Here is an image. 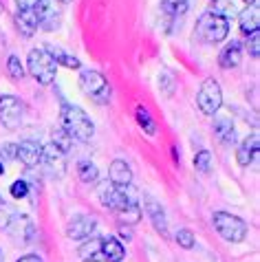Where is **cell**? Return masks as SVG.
Returning a JSON list of instances; mask_svg holds the SVG:
<instances>
[{
	"instance_id": "6da1fadb",
	"label": "cell",
	"mask_w": 260,
	"mask_h": 262,
	"mask_svg": "<svg viewBox=\"0 0 260 262\" xmlns=\"http://www.w3.org/2000/svg\"><path fill=\"white\" fill-rule=\"evenodd\" d=\"M60 121H62V130L71 137V139L86 143V141L93 139V135H95V123L91 121V117L79 106L62 104Z\"/></svg>"
},
{
	"instance_id": "7a4b0ae2",
	"label": "cell",
	"mask_w": 260,
	"mask_h": 262,
	"mask_svg": "<svg viewBox=\"0 0 260 262\" xmlns=\"http://www.w3.org/2000/svg\"><path fill=\"white\" fill-rule=\"evenodd\" d=\"M197 33L207 45H219V42H223L229 35V20L223 13L205 11L197 23Z\"/></svg>"
},
{
	"instance_id": "3957f363",
	"label": "cell",
	"mask_w": 260,
	"mask_h": 262,
	"mask_svg": "<svg viewBox=\"0 0 260 262\" xmlns=\"http://www.w3.org/2000/svg\"><path fill=\"white\" fill-rule=\"evenodd\" d=\"M27 73L38 84L49 86V84H53V79H55L57 64L45 49H31L27 55Z\"/></svg>"
},
{
	"instance_id": "277c9868",
	"label": "cell",
	"mask_w": 260,
	"mask_h": 262,
	"mask_svg": "<svg viewBox=\"0 0 260 262\" xmlns=\"http://www.w3.org/2000/svg\"><path fill=\"white\" fill-rule=\"evenodd\" d=\"M79 89L95 101V104H108L111 95H113L108 79L99 71H93V69H86L79 73Z\"/></svg>"
},
{
	"instance_id": "5b68a950",
	"label": "cell",
	"mask_w": 260,
	"mask_h": 262,
	"mask_svg": "<svg viewBox=\"0 0 260 262\" xmlns=\"http://www.w3.org/2000/svg\"><path fill=\"white\" fill-rule=\"evenodd\" d=\"M212 223H214V229L221 234V238H225L227 243H243L247 238V231H249L247 223L229 212H214Z\"/></svg>"
},
{
	"instance_id": "8992f818",
	"label": "cell",
	"mask_w": 260,
	"mask_h": 262,
	"mask_svg": "<svg viewBox=\"0 0 260 262\" xmlns=\"http://www.w3.org/2000/svg\"><path fill=\"white\" fill-rule=\"evenodd\" d=\"M197 106L199 111L207 115V117H212L221 111L223 106V91H221V84L216 82V79L207 77L203 79V84H201V89L197 93Z\"/></svg>"
},
{
	"instance_id": "52a82bcc",
	"label": "cell",
	"mask_w": 260,
	"mask_h": 262,
	"mask_svg": "<svg viewBox=\"0 0 260 262\" xmlns=\"http://www.w3.org/2000/svg\"><path fill=\"white\" fill-rule=\"evenodd\" d=\"M25 119V104L13 95L0 97V123L7 130H18Z\"/></svg>"
},
{
	"instance_id": "ba28073f",
	"label": "cell",
	"mask_w": 260,
	"mask_h": 262,
	"mask_svg": "<svg viewBox=\"0 0 260 262\" xmlns=\"http://www.w3.org/2000/svg\"><path fill=\"white\" fill-rule=\"evenodd\" d=\"M97 194H99V201H102V205H104L106 209H111V212H115L117 216H119L121 212H124V209L130 205V203H135L133 199H128L124 190H119V187L111 185L108 181H106V183L99 185Z\"/></svg>"
},
{
	"instance_id": "9c48e42d",
	"label": "cell",
	"mask_w": 260,
	"mask_h": 262,
	"mask_svg": "<svg viewBox=\"0 0 260 262\" xmlns=\"http://www.w3.org/2000/svg\"><path fill=\"white\" fill-rule=\"evenodd\" d=\"M40 163L47 167L49 172L53 174V177L57 179H62L64 174H67V152H62L57 145L53 143H49L42 148V159H40Z\"/></svg>"
},
{
	"instance_id": "30bf717a",
	"label": "cell",
	"mask_w": 260,
	"mask_h": 262,
	"mask_svg": "<svg viewBox=\"0 0 260 262\" xmlns=\"http://www.w3.org/2000/svg\"><path fill=\"white\" fill-rule=\"evenodd\" d=\"M33 9H35V16H38V25L45 29V31H53V29L60 27L62 18L51 0H38V5H35Z\"/></svg>"
},
{
	"instance_id": "8fae6325",
	"label": "cell",
	"mask_w": 260,
	"mask_h": 262,
	"mask_svg": "<svg viewBox=\"0 0 260 262\" xmlns=\"http://www.w3.org/2000/svg\"><path fill=\"white\" fill-rule=\"evenodd\" d=\"M95 227H97V221L93 216H75L67 225V236L71 240H86L93 236Z\"/></svg>"
},
{
	"instance_id": "7c38bea8",
	"label": "cell",
	"mask_w": 260,
	"mask_h": 262,
	"mask_svg": "<svg viewBox=\"0 0 260 262\" xmlns=\"http://www.w3.org/2000/svg\"><path fill=\"white\" fill-rule=\"evenodd\" d=\"M5 231H9V234L13 238H18V240H23V243H31L33 236H35V227H33V221L29 218L27 214H18L11 218V223H9V227H7Z\"/></svg>"
},
{
	"instance_id": "4fadbf2b",
	"label": "cell",
	"mask_w": 260,
	"mask_h": 262,
	"mask_svg": "<svg viewBox=\"0 0 260 262\" xmlns=\"http://www.w3.org/2000/svg\"><path fill=\"white\" fill-rule=\"evenodd\" d=\"M108 181H111V185L119 187V190H128V185L133 183V170H130V165L126 161H121V159H115L108 167Z\"/></svg>"
},
{
	"instance_id": "5bb4252c",
	"label": "cell",
	"mask_w": 260,
	"mask_h": 262,
	"mask_svg": "<svg viewBox=\"0 0 260 262\" xmlns=\"http://www.w3.org/2000/svg\"><path fill=\"white\" fill-rule=\"evenodd\" d=\"M214 117V135L216 139L225 145H232L236 141V128H234V121L229 115H212Z\"/></svg>"
},
{
	"instance_id": "9a60e30c",
	"label": "cell",
	"mask_w": 260,
	"mask_h": 262,
	"mask_svg": "<svg viewBox=\"0 0 260 262\" xmlns=\"http://www.w3.org/2000/svg\"><path fill=\"white\" fill-rule=\"evenodd\" d=\"M99 260H106V262H121L126 258V249L124 245L119 243L117 238H102V245H99V253H97Z\"/></svg>"
},
{
	"instance_id": "2e32d148",
	"label": "cell",
	"mask_w": 260,
	"mask_h": 262,
	"mask_svg": "<svg viewBox=\"0 0 260 262\" xmlns=\"http://www.w3.org/2000/svg\"><path fill=\"white\" fill-rule=\"evenodd\" d=\"M238 27H241V31L245 35L258 31V27H260V7H258V3L247 5L241 13H238Z\"/></svg>"
},
{
	"instance_id": "e0dca14e",
	"label": "cell",
	"mask_w": 260,
	"mask_h": 262,
	"mask_svg": "<svg viewBox=\"0 0 260 262\" xmlns=\"http://www.w3.org/2000/svg\"><path fill=\"white\" fill-rule=\"evenodd\" d=\"M18 159L23 161L27 167H35L40 165V159H42V145L38 141H31L27 139L23 143H18Z\"/></svg>"
},
{
	"instance_id": "ac0fdd59",
	"label": "cell",
	"mask_w": 260,
	"mask_h": 262,
	"mask_svg": "<svg viewBox=\"0 0 260 262\" xmlns=\"http://www.w3.org/2000/svg\"><path fill=\"white\" fill-rule=\"evenodd\" d=\"M258 145H260V139H258V135H249L247 139H245L241 143V148L236 150V161L238 165H243V167H247L254 159L258 157Z\"/></svg>"
},
{
	"instance_id": "d6986e66",
	"label": "cell",
	"mask_w": 260,
	"mask_h": 262,
	"mask_svg": "<svg viewBox=\"0 0 260 262\" xmlns=\"http://www.w3.org/2000/svg\"><path fill=\"white\" fill-rule=\"evenodd\" d=\"M241 60H243V49H241V45H238V42H232V45H227L225 49L221 51V55H219V67L225 69V71H229V69H236L238 64H241Z\"/></svg>"
},
{
	"instance_id": "ffe728a7",
	"label": "cell",
	"mask_w": 260,
	"mask_h": 262,
	"mask_svg": "<svg viewBox=\"0 0 260 262\" xmlns=\"http://www.w3.org/2000/svg\"><path fill=\"white\" fill-rule=\"evenodd\" d=\"M16 23H18V29L23 31V35H33L38 31V16H35V9H18L16 13Z\"/></svg>"
},
{
	"instance_id": "44dd1931",
	"label": "cell",
	"mask_w": 260,
	"mask_h": 262,
	"mask_svg": "<svg viewBox=\"0 0 260 262\" xmlns=\"http://www.w3.org/2000/svg\"><path fill=\"white\" fill-rule=\"evenodd\" d=\"M146 212L150 216V221H153L155 229L159 231L161 236H168V221H165V212L161 209V205H159L157 201H148L146 203Z\"/></svg>"
},
{
	"instance_id": "7402d4cb",
	"label": "cell",
	"mask_w": 260,
	"mask_h": 262,
	"mask_svg": "<svg viewBox=\"0 0 260 262\" xmlns=\"http://www.w3.org/2000/svg\"><path fill=\"white\" fill-rule=\"evenodd\" d=\"M45 51L53 57L55 64H62V67H67V69H79L82 67V62H79L75 55H69L67 51H62L60 47H55V45H47Z\"/></svg>"
},
{
	"instance_id": "603a6c76",
	"label": "cell",
	"mask_w": 260,
	"mask_h": 262,
	"mask_svg": "<svg viewBox=\"0 0 260 262\" xmlns=\"http://www.w3.org/2000/svg\"><path fill=\"white\" fill-rule=\"evenodd\" d=\"M77 177L82 183L93 185V183H97V179H99V170L93 161H79L77 163Z\"/></svg>"
},
{
	"instance_id": "cb8c5ba5",
	"label": "cell",
	"mask_w": 260,
	"mask_h": 262,
	"mask_svg": "<svg viewBox=\"0 0 260 262\" xmlns=\"http://www.w3.org/2000/svg\"><path fill=\"white\" fill-rule=\"evenodd\" d=\"M135 117H137V123L143 128V133L146 135H157V123L153 119V115L148 113V108H143V106H137V111H135Z\"/></svg>"
},
{
	"instance_id": "d4e9b609",
	"label": "cell",
	"mask_w": 260,
	"mask_h": 262,
	"mask_svg": "<svg viewBox=\"0 0 260 262\" xmlns=\"http://www.w3.org/2000/svg\"><path fill=\"white\" fill-rule=\"evenodd\" d=\"M161 11L168 18H179L187 11V0H161Z\"/></svg>"
},
{
	"instance_id": "484cf974",
	"label": "cell",
	"mask_w": 260,
	"mask_h": 262,
	"mask_svg": "<svg viewBox=\"0 0 260 262\" xmlns=\"http://www.w3.org/2000/svg\"><path fill=\"white\" fill-rule=\"evenodd\" d=\"M212 163H214V159H212V152L209 150H201V152H197V157H194V167H197V172H201V174L212 172Z\"/></svg>"
},
{
	"instance_id": "4316f807",
	"label": "cell",
	"mask_w": 260,
	"mask_h": 262,
	"mask_svg": "<svg viewBox=\"0 0 260 262\" xmlns=\"http://www.w3.org/2000/svg\"><path fill=\"white\" fill-rule=\"evenodd\" d=\"M7 73H9V77L13 82H20V79H25V67L23 62H20L18 55H9V60H7Z\"/></svg>"
},
{
	"instance_id": "83f0119b",
	"label": "cell",
	"mask_w": 260,
	"mask_h": 262,
	"mask_svg": "<svg viewBox=\"0 0 260 262\" xmlns=\"http://www.w3.org/2000/svg\"><path fill=\"white\" fill-rule=\"evenodd\" d=\"M86 240H89V243L79 247V256H84V258H97L99 245H102V238L93 236V238H86Z\"/></svg>"
},
{
	"instance_id": "f1b7e54d",
	"label": "cell",
	"mask_w": 260,
	"mask_h": 262,
	"mask_svg": "<svg viewBox=\"0 0 260 262\" xmlns=\"http://www.w3.org/2000/svg\"><path fill=\"white\" fill-rule=\"evenodd\" d=\"M175 240H177L179 247H183V249H192L194 243H197V238H194V234H192L190 229H179Z\"/></svg>"
},
{
	"instance_id": "f546056e",
	"label": "cell",
	"mask_w": 260,
	"mask_h": 262,
	"mask_svg": "<svg viewBox=\"0 0 260 262\" xmlns=\"http://www.w3.org/2000/svg\"><path fill=\"white\" fill-rule=\"evenodd\" d=\"M71 143H73V139L64 133V130L60 128V130H55L53 133V145H57L62 152H69V148H71Z\"/></svg>"
},
{
	"instance_id": "4dcf8cb0",
	"label": "cell",
	"mask_w": 260,
	"mask_h": 262,
	"mask_svg": "<svg viewBox=\"0 0 260 262\" xmlns=\"http://www.w3.org/2000/svg\"><path fill=\"white\" fill-rule=\"evenodd\" d=\"M16 159H18V143L0 145V161H16Z\"/></svg>"
},
{
	"instance_id": "1f68e13d",
	"label": "cell",
	"mask_w": 260,
	"mask_h": 262,
	"mask_svg": "<svg viewBox=\"0 0 260 262\" xmlns=\"http://www.w3.org/2000/svg\"><path fill=\"white\" fill-rule=\"evenodd\" d=\"M13 216H16V209H13L11 205H7V203H0V229L9 227Z\"/></svg>"
},
{
	"instance_id": "d6a6232c",
	"label": "cell",
	"mask_w": 260,
	"mask_h": 262,
	"mask_svg": "<svg viewBox=\"0 0 260 262\" xmlns=\"http://www.w3.org/2000/svg\"><path fill=\"white\" fill-rule=\"evenodd\" d=\"M27 194H29V183L27 181H13V185H11V196L13 199H25Z\"/></svg>"
},
{
	"instance_id": "836d02e7",
	"label": "cell",
	"mask_w": 260,
	"mask_h": 262,
	"mask_svg": "<svg viewBox=\"0 0 260 262\" xmlns=\"http://www.w3.org/2000/svg\"><path fill=\"white\" fill-rule=\"evenodd\" d=\"M247 49H249V53H251V55H254V57H258V53H260V33H258V31L249 33Z\"/></svg>"
},
{
	"instance_id": "e575fe53",
	"label": "cell",
	"mask_w": 260,
	"mask_h": 262,
	"mask_svg": "<svg viewBox=\"0 0 260 262\" xmlns=\"http://www.w3.org/2000/svg\"><path fill=\"white\" fill-rule=\"evenodd\" d=\"M159 84H168V89H165V97H170L172 91H175V79H172L170 73H161V77H159Z\"/></svg>"
},
{
	"instance_id": "d590c367",
	"label": "cell",
	"mask_w": 260,
	"mask_h": 262,
	"mask_svg": "<svg viewBox=\"0 0 260 262\" xmlns=\"http://www.w3.org/2000/svg\"><path fill=\"white\" fill-rule=\"evenodd\" d=\"M18 9H33L35 5H38V0H16Z\"/></svg>"
},
{
	"instance_id": "8d00e7d4",
	"label": "cell",
	"mask_w": 260,
	"mask_h": 262,
	"mask_svg": "<svg viewBox=\"0 0 260 262\" xmlns=\"http://www.w3.org/2000/svg\"><path fill=\"white\" fill-rule=\"evenodd\" d=\"M18 262H42V258H40V256H35V253H29V256H23Z\"/></svg>"
},
{
	"instance_id": "74e56055",
	"label": "cell",
	"mask_w": 260,
	"mask_h": 262,
	"mask_svg": "<svg viewBox=\"0 0 260 262\" xmlns=\"http://www.w3.org/2000/svg\"><path fill=\"white\" fill-rule=\"evenodd\" d=\"M119 234H121V236H124V240H130V238H133V234H130V231H128V229H124V227H121V231H119Z\"/></svg>"
},
{
	"instance_id": "f35d334b",
	"label": "cell",
	"mask_w": 260,
	"mask_h": 262,
	"mask_svg": "<svg viewBox=\"0 0 260 262\" xmlns=\"http://www.w3.org/2000/svg\"><path fill=\"white\" fill-rule=\"evenodd\" d=\"M84 262H106V260H99V258H89V260H84Z\"/></svg>"
},
{
	"instance_id": "ab89813d",
	"label": "cell",
	"mask_w": 260,
	"mask_h": 262,
	"mask_svg": "<svg viewBox=\"0 0 260 262\" xmlns=\"http://www.w3.org/2000/svg\"><path fill=\"white\" fill-rule=\"evenodd\" d=\"M245 3H247V5H254V3H258V0H245Z\"/></svg>"
},
{
	"instance_id": "60d3db41",
	"label": "cell",
	"mask_w": 260,
	"mask_h": 262,
	"mask_svg": "<svg viewBox=\"0 0 260 262\" xmlns=\"http://www.w3.org/2000/svg\"><path fill=\"white\" fill-rule=\"evenodd\" d=\"M60 3H64V5H67V3H73V0H60Z\"/></svg>"
},
{
	"instance_id": "b9f144b4",
	"label": "cell",
	"mask_w": 260,
	"mask_h": 262,
	"mask_svg": "<svg viewBox=\"0 0 260 262\" xmlns=\"http://www.w3.org/2000/svg\"><path fill=\"white\" fill-rule=\"evenodd\" d=\"M0 13H3V0H0Z\"/></svg>"
},
{
	"instance_id": "7bdbcfd3",
	"label": "cell",
	"mask_w": 260,
	"mask_h": 262,
	"mask_svg": "<svg viewBox=\"0 0 260 262\" xmlns=\"http://www.w3.org/2000/svg\"><path fill=\"white\" fill-rule=\"evenodd\" d=\"M0 174H3V163H0Z\"/></svg>"
},
{
	"instance_id": "ee69618b",
	"label": "cell",
	"mask_w": 260,
	"mask_h": 262,
	"mask_svg": "<svg viewBox=\"0 0 260 262\" xmlns=\"http://www.w3.org/2000/svg\"><path fill=\"white\" fill-rule=\"evenodd\" d=\"M214 3H216V0H214Z\"/></svg>"
}]
</instances>
